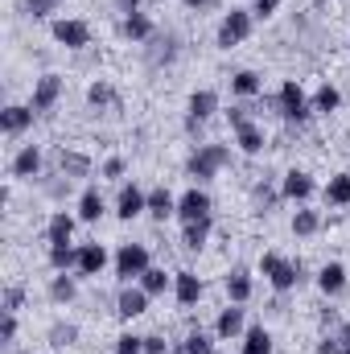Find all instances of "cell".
I'll list each match as a JSON object with an SVG mask.
<instances>
[{
	"label": "cell",
	"instance_id": "obj_1",
	"mask_svg": "<svg viewBox=\"0 0 350 354\" xmlns=\"http://www.w3.org/2000/svg\"><path fill=\"white\" fill-rule=\"evenodd\" d=\"M256 268H260V276L272 284V288H276V292H293V288L305 280V268L293 264V260H284L280 252H264Z\"/></svg>",
	"mask_w": 350,
	"mask_h": 354
},
{
	"label": "cell",
	"instance_id": "obj_2",
	"mask_svg": "<svg viewBox=\"0 0 350 354\" xmlns=\"http://www.w3.org/2000/svg\"><path fill=\"white\" fill-rule=\"evenodd\" d=\"M227 165H231V149L227 145H198L190 153V161H185V174L202 185V181H214V174L227 169Z\"/></svg>",
	"mask_w": 350,
	"mask_h": 354
},
{
	"label": "cell",
	"instance_id": "obj_3",
	"mask_svg": "<svg viewBox=\"0 0 350 354\" xmlns=\"http://www.w3.org/2000/svg\"><path fill=\"white\" fill-rule=\"evenodd\" d=\"M252 29H256L252 8H231V12H223V21H219L214 46H219V50H235V46H243V41L252 37Z\"/></svg>",
	"mask_w": 350,
	"mask_h": 354
},
{
	"label": "cell",
	"instance_id": "obj_4",
	"mask_svg": "<svg viewBox=\"0 0 350 354\" xmlns=\"http://www.w3.org/2000/svg\"><path fill=\"white\" fill-rule=\"evenodd\" d=\"M276 111L284 115V124H305L309 115H313V99L301 91V83L297 79H288V83H280V91H276Z\"/></svg>",
	"mask_w": 350,
	"mask_h": 354
},
{
	"label": "cell",
	"instance_id": "obj_5",
	"mask_svg": "<svg viewBox=\"0 0 350 354\" xmlns=\"http://www.w3.org/2000/svg\"><path fill=\"white\" fill-rule=\"evenodd\" d=\"M149 268H153V256H149L145 243H124V248L116 252V280H120V284L140 280Z\"/></svg>",
	"mask_w": 350,
	"mask_h": 354
},
{
	"label": "cell",
	"instance_id": "obj_6",
	"mask_svg": "<svg viewBox=\"0 0 350 354\" xmlns=\"http://www.w3.org/2000/svg\"><path fill=\"white\" fill-rule=\"evenodd\" d=\"M50 33H54V41L66 46V50H83V46H91V25L79 21V17H58V21L50 25Z\"/></svg>",
	"mask_w": 350,
	"mask_h": 354
},
{
	"label": "cell",
	"instance_id": "obj_7",
	"mask_svg": "<svg viewBox=\"0 0 350 354\" xmlns=\"http://www.w3.org/2000/svg\"><path fill=\"white\" fill-rule=\"evenodd\" d=\"M214 214V202L202 185H190L181 198H177V218L181 223H198V218H210Z\"/></svg>",
	"mask_w": 350,
	"mask_h": 354
},
{
	"label": "cell",
	"instance_id": "obj_8",
	"mask_svg": "<svg viewBox=\"0 0 350 354\" xmlns=\"http://www.w3.org/2000/svg\"><path fill=\"white\" fill-rule=\"evenodd\" d=\"M62 91H66V79L62 75H54V71H46L37 83H33V95H29V107L42 115V111H50L58 99H62Z\"/></svg>",
	"mask_w": 350,
	"mask_h": 354
},
{
	"label": "cell",
	"instance_id": "obj_9",
	"mask_svg": "<svg viewBox=\"0 0 350 354\" xmlns=\"http://www.w3.org/2000/svg\"><path fill=\"white\" fill-rule=\"evenodd\" d=\"M136 214H149V194L140 185H120V198H116V218L120 223H132Z\"/></svg>",
	"mask_w": 350,
	"mask_h": 354
},
{
	"label": "cell",
	"instance_id": "obj_10",
	"mask_svg": "<svg viewBox=\"0 0 350 354\" xmlns=\"http://www.w3.org/2000/svg\"><path fill=\"white\" fill-rule=\"evenodd\" d=\"M149 301H153V297H149L140 284H136V288H132V284H124V288H120V297H116V313H120L124 322H136L140 313H149Z\"/></svg>",
	"mask_w": 350,
	"mask_h": 354
},
{
	"label": "cell",
	"instance_id": "obj_11",
	"mask_svg": "<svg viewBox=\"0 0 350 354\" xmlns=\"http://www.w3.org/2000/svg\"><path fill=\"white\" fill-rule=\"evenodd\" d=\"M313 177L305 174V169H288V174L280 177V194H284V202H297V206H305L309 198H313Z\"/></svg>",
	"mask_w": 350,
	"mask_h": 354
},
{
	"label": "cell",
	"instance_id": "obj_12",
	"mask_svg": "<svg viewBox=\"0 0 350 354\" xmlns=\"http://www.w3.org/2000/svg\"><path fill=\"white\" fill-rule=\"evenodd\" d=\"M239 334H248L243 305H227V309L219 313V322H214V338H219V342H231V338H239Z\"/></svg>",
	"mask_w": 350,
	"mask_h": 354
},
{
	"label": "cell",
	"instance_id": "obj_13",
	"mask_svg": "<svg viewBox=\"0 0 350 354\" xmlns=\"http://www.w3.org/2000/svg\"><path fill=\"white\" fill-rule=\"evenodd\" d=\"M202 292H206V284H202V276L198 272H174V297L181 309H190V305H198L202 301Z\"/></svg>",
	"mask_w": 350,
	"mask_h": 354
},
{
	"label": "cell",
	"instance_id": "obj_14",
	"mask_svg": "<svg viewBox=\"0 0 350 354\" xmlns=\"http://www.w3.org/2000/svg\"><path fill=\"white\" fill-rule=\"evenodd\" d=\"M54 169H58V177H66V181L91 177V157L87 153H75V149H58L54 153Z\"/></svg>",
	"mask_w": 350,
	"mask_h": 354
},
{
	"label": "cell",
	"instance_id": "obj_15",
	"mask_svg": "<svg viewBox=\"0 0 350 354\" xmlns=\"http://www.w3.org/2000/svg\"><path fill=\"white\" fill-rule=\"evenodd\" d=\"M120 33H124L128 41L145 46V41H153L157 25H153V17H149V12H132V17H120Z\"/></svg>",
	"mask_w": 350,
	"mask_h": 354
},
{
	"label": "cell",
	"instance_id": "obj_16",
	"mask_svg": "<svg viewBox=\"0 0 350 354\" xmlns=\"http://www.w3.org/2000/svg\"><path fill=\"white\" fill-rule=\"evenodd\" d=\"M33 115H37V111H33L29 103H8V107L0 111V128H4V136H21V132L33 124Z\"/></svg>",
	"mask_w": 350,
	"mask_h": 354
},
{
	"label": "cell",
	"instance_id": "obj_17",
	"mask_svg": "<svg viewBox=\"0 0 350 354\" xmlns=\"http://www.w3.org/2000/svg\"><path fill=\"white\" fill-rule=\"evenodd\" d=\"M223 288H227L231 305H248V301H252V292H256V284H252V272H248V268H231V272H227V280H223Z\"/></svg>",
	"mask_w": 350,
	"mask_h": 354
},
{
	"label": "cell",
	"instance_id": "obj_18",
	"mask_svg": "<svg viewBox=\"0 0 350 354\" xmlns=\"http://www.w3.org/2000/svg\"><path fill=\"white\" fill-rule=\"evenodd\" d=\"M264 145H268V136H264V128L256 124V120H248V124L235 128V149H239L243 157H260Z\"/></svg>",
	"mask_w": 350,
	"mask_h": 354
},
{
	"label": "cell",
	"instance_id": "obj_19",
	"mask_svg": "<svg viewBox=\"0 0 350 354\" xmlns=\"http://www.w3.org/2000/svg\"><path fill=\"white\" fill-rule=\"evenodd\" d=\"M185 111H190V120L206 124V120H210V115L219 111V91H210V87L194 91V95H190V103H185Z\"/></svg>",
	"mask_w": 350,
	"mask_h": 354
},
{
	"label": "cell",
	"instance_id": "obj_20",
	"mask_svg": "<svg viewBox=\"0 0 350 354\" xmlns=\"http://www.w3.org/2000/svg\"><path fill=\"white\" fill-rule=\"evenodd\" d=\"M107 260H111V256H107L103 243H83V248H79V268H75V272H79V276H99V272L107 268Z\"/></svg>",
	"mask_w": 350,
	"mask_h": 354
},
{
	"label": "cell",
	"instance_id": "obj_21",
	"mask_svg": "<svg viewBox=\"0 0 350 354\" xmlns=\"http://www.w3.org/2000/svg\"><path fill=\"white\" fill-rule=\"evenodd\" d=\"M75 227H79V214L54 210V214H50V223H46V239H50V243H71Z\"/></svg>",
	"mask_w": 350,
	"mask_h": 354
},
{
	"label": "cell",
	"instance_id": "obj_22",
	"mask_svg": "<svg viewBox=\"0 0 350 354\" xmlns=\"http://www.w3.org/2000/svg\"><path fill=\"white\" fill-rule=\"evenodd\" d=\"M103 214H107V202H103L99 185H87V189L79 194V223H99Z\"/></svg>",
	"mask_w": 350,
	"mask_h": 354
},
{
	"label": "cell",
	"instance_id": "obj_23",
	"mask_svg": "<svg viewBox=\"0 0 350 354\" xmlns=\"http://www.w3.org/2000/svg\"><path fill=\"white\" fill-rule=\"evenodd\" d=\"M174 58H177L174 33H153V41H149V66H169Z\"/></svg>",
	"mask_w": 350,
	"mask_h": 354
},
{
	"label": "cell",
	"instance_id": "obj_24",
	"mask_svg": "<svg viewBox=\"0 0 350 354\" xmlns=\"http://www.w3.org/2000/svg\"><path fill=\"white\" fill-rule=\"evenodd\" d=\"M42 174V149L37 145H25L17 157H12V177H21V181H29V177Z\"/></svg>",
	"mask_w": 350,
	"mask_h": 354
},
{
	"label": "cell",
	"instance_id": "obj_25",
	"mask_svg": "<svg viewBox=\"0 0 350 354\" xmlns=\"http://www.w3.org/2000/svg\"><path fill=\"white\" fill-rule=\"evenodd\" d=\"M87 103L91 107H107V111H124V99H120V91L111 87V83H91L87 87Z\"/></svg>",
	"mask_w": 350,
	"mask_h": 354
},
{
	"label": "cell",
	"instance_id": "obj_26",
	"mask_svg": "<svg viewBox=\"0 0 350 354\" xmlns=\"http://www.w3.org/2000/svg\"><path fill=\"white\" fill-rule=\"evenodd\" d=\"M149 214H153L157 223H165V218H174V214H177V198L165 189V185L149 189Z\"/></svg>",
	"mask_w": 350,
	"mask_h": 354
},
{
	"label": "cell",
	"instance_id": "obj_27",
	"mask_svg": "<svg viewBox=\"0 0 350 354\" xmlns=\"http://www.w3.org/2000/svg\"><path fill=\"white\" fill-rule=\"evenodd\" d=\"M317 288L326 292V297H338L342 288H347V268L338 264H322V272H317Z\"/></svg>",
	"mask_w": 350,
	"mask_h": 354
},
{
	"label": "cell",
	"instance_id": "obj_28",
	"mask_svg": "<svg viewBox=\"0 0 350 354\" xmlns=\"http://www.w3.org/2000/svg\"><path fill=\"white\" fill-rule=\"evenodd\" d=\"M210 227H214V218L185 223V231H181V248H185V252H202V248H206V239H210Z\"/></svg>",
	"mask_w": 350,
	"mask_h": 354
},
{
	"label": "cell",
	"instance_id": "obj_29",
	"mask_svg": "<svg viewBox=\"0 0 350 354\" xmlns=\"http://www.w3.org/2000/svg\"><path fill=\"white\" fill-rule=\"evenodd\" d=\"M231 91H235L239 99H256V95H264V79L256 71H235V75H231Z\"/></svg>",
	"mask_w": 350,
	"mask_h": 354
},
{
	"label": "cell",
	"instance_id": "obj_30",
	"mask_svg": "<svg viewBox=\"0 0 350 354\" xmlns=\"http://www.w3.org/2000/svg\"><path fill=\"white\" fill-rule=\"evenodd\" d=\"M326 206H350V174H334L322 189Z\"/></svg>",
	"mask_w": 350,
	"mask_h": 354
},
{
	"label": "cell",
	"instance_id": "obj_31",
	"mask_svg": "<svg viewBox=\"0 0 350 354\" xmlns=\"http://www.w3.org/2000/svg\"><path fill=\"white\" fill-rule=\"evenodd\" d=\"M46 260H50L54 272H71V268H79V248H71V243H50Z\"/></svg>",
	"mask_w": 350,
	"mask_h": 354
},
{
	"label": "cell",
	"instance_id": "obj_32",
	"mask_svg": "<svg viewBox=\"0 0 350 354\" xmlns=\"http://www.w3.org/2000/svg\"><path fill=\"white\" fill-rule=\"evenodd\" d=\"M317 231H322V214L309 210V206H297V214H293V235L309 239V235H317Z\"/></svg>",
	"mask_w": 350,
	"mask_h": 354
},
{
	"label": "cell",
	"instance_id": "obj_33",
	"mask_svg": "<svg viewBox=\"0 0 350 354\" xmlns=\"http://www.w3.org/2000/svg\"><path fill=\"white\" fill-rule=\"evenodd\" d=\"M75 297H79V284H75V276L58 272V276L50 280V301H54V305H71Z\"/></svg>",
	"mask_w": 350,
	"mask_h": 354
},
{
	"label": "cell",
	"instance_id": "obj_34",
	"mask_svg": "<svg viewBox=\"0 0 350 354\" xmlns=\"http://www.w3.org/2000/svg\"><path fill=\"white\" fill-rule=\"evenodd\" d=\"M342 107V91L334 87V83H322L317 95H313V111H322V115H330V111H338Z\"/></svg>",
	"mask_w": 350,
	"mask_h": 354
},
{
	"label": "cell",
	"instance_id": "obj_35",
	"mask_svg": "<svg viewBox=\"0 0 350 354\" xmlns=\"http://www.w3.org/2000/svg\"><path fill=\"white\" fill-rule=\"evenodd\" d=\"M181 354H214V334L206 330H190L181 338Z\"/></svg>",
	"mask_w": 350,
	"mask_h": 354
},
{
	"label": "cell",
	"instance_id": "obj_36",
	"mask_svg": "<svg viewBox=\"0 0 350 354\" xmlns=\"http://www.w3.org/2000/svg\"><path fill=\"white\" fill-rule=\"evenodd\" d=\"M239 354H272V334H268L264 326H252V330L243 334V351Z\"/></svg>",
	"mask_w": 350,
	"mask_h": 354
},
{
	"label": "cell",
	"instance_id": "obj_37",
	"mask_svg": "<svg viewBox=\"0 0 350 354\" xmlns=\"http://www.w3.org/2000/svg\"><path fill=\"white\" fill-rule=\"evenodd\" d=\"M140 288H145L149 297H161L165 288H174V276H165V268H149V272L140 276Z\"/></svg>",
	"mask_w": 350,
	"mask_h": 354
},
{
	"label": "cell",
	"instance_id": "obj_38",
	"mask_svg": "<svg viewBox=\"0 0 350 354\" xmlns=\"http://www.w3.org/2000/svg\"><path fill=\"white\" fill-rule=\"evenodd\" d=\"M0 309H4V313L25 309V284H8V288H4V301H0Z\"/></svg>",
	"mask_w": 350,
	"mask_h": 354
},
{
	"label": "cell",
	"instance_id": "obj_39",
	"mask_svg": "<svg viewBox=\"0 0 350 354\" xmlns=\"http://www.w3.org/2000/svg\"><path fill=\"white\" fill-rule=\"evenodd\" d=\"M252 194H256V206H260L264 214H268V210H272V206H276V202H280V198H284V194H280V189H272V185H268V181H260V185H256V189H252Z\"/></svg>",
	"mask_w": 350,
	"mask_h": 354
},
{
	"label": "cell",
	"instance_id": "obj_40",
	"mask_svg": "<svg viewBox=\"0 0 350 354\" xmlns=\"http://www.w3.org/2000/svg\"><path fill=\"white\" fill-rule=\"evenodd\" d=\"M75 338H79V326H62V322H58V326L50 330V346H71Z\"/></svg>",
	"mask_w": 350,
	"mask_h": 354
},
{
	"label": "cell",
	"instance_id": "obj_41",
	"mask_svg": "<svg viewBox=\"0 0 350 354\" xmlns=\"http://www.w3.org/2000/svg\"><path fill=\"white\" fill-rule=\"evenodd\" d=\"M116 354H145V338L140 334H120L116 338Z\"/></svg>",
	"mask_w": 350,
	"mask_h": 354
},
{
	"label": "cell",
	"instance_id": "obj_42",
	"mask_svg": "<svg viewBox=\"0 0 350 354\" xmlns=\"http://www.w3.org/2000/svg\"><path fill=\"white\" fill-rule=\"evenodd\" d=\"M276 8H280V0H252V17H256V21L276 17Z\"/></svg>",
	"mask_w": 350,
	"mask_h": 354
},
{
	"label": "cell",
	"instance_id": "obj_43",
	"mask_svg": "<svg viewBox=\"0 0 350 354\" xmlns=\"http://www.w3.org/2000/svg\"><path fill=\"white\" fill-rule=\"evenodd\" d=\"M17 342V313H4V326H0V346H12Z\"/></svg>",
	"mask_w": 350,
	"mask_h": 354
},
{
	"label": "cell",
	"instance_id": "obj_44",
	"mask_svg": "<svg viewBox=\"0 0 350 354\" xmlns=\"http://www.w3.org/2000/svg\"><path fill=\"white\" fill-rule=\"evenodd\" d=\"M124 169H128V161H124V157H107V161H103V177H111V181H120Z\"/></svg>",
	"mask_w": 350,
	"mask_h": 354
},
{
	"label": "cell",
	"instance_id": "obj_45",
	"mask_svg": "<svg viewBox=\"0 0 350 354\" xmlns=\"http://www.w3.org/2000/svg\"><path fill=\"white\" fill-rule=\"evenodd\" d=\"M145 354H174L161 334H145Z\"/></svg>",
	"mask_w": 350,
	"mask_h": 354
},
{
	"label": "cell",
	"instance_id": "obj_46",
	"mask_svg": "<svg viewBox=\"0 0 350 354\" xmlns=\"http://www.w3.org/2000/svg\"><path fill=\"white\" fill-rule=\"evenodd\" d=\"M25 8H29V17H46L58 8V0H25Z\"/></svg>",
	"mask_w": 350,
	"mask_h": 354
},
{
	"label": "cell",
	"instance_id": "obj_47",
	"mask_svg": "<svg viewBox=\"0 0 350 354\" xmlns=\"http://www.w3.org/2000/svg\"><path fill=\"white\" fill-rule=\"evenodd\" d=\"M252 107H243V103H235V107H227V120H231V128H239V124H248L252 115H248Z\"/></svg>",
	"mask_w": 350,
	"mask_h": 354
},
{
	"label": "cell",
	"instance_id": "obj_48",
	"mask_svg": "<svg viewBox=\"0 0 350 354\" xmlns=\"http://www.w3.org/2000/svg\"><path fill=\"white\" fill-rule=\"evenodd\" d=\"M317 354H342V338H338V334H326V338L317 342Z\"/></svg>",
	"mask_w": 350,
	"mask_h": 354
},
{
	"label": "cell",
	"instance_id": "obj_49",
	"mask_svg": "<svg viewBox=\"0 0 350 354\" xmlns=\"http://www.w3.org/2000/svg\"><path fill=\"white\" fill-rule=\"evenodd\" d=\"M111 4H116V12H120V17H132V12H140V4H145V0H111Z\"/></svg>",
	"mask_w": 350,
	"mask_h": 354
},
{
	"label": "cell",
	"instance_id": "obj_50",
	"mask_svg": "<svg viewBox=\"0 0 350 354\" xmlns=\"http://www.w3.org/2000/svg\"><path fill=\"white\" fill-rule=\"evenodd\" d=\"M338 338H342V354H350V322H342V330H338Z\"/></svg>",
	"mask_w": 350,
	"mask_h": 354
},
{
	"label": "cell",
	"instance_id": "obj_51",
	"mask_svg": "<svg viewBox=\"0 0 350 354\" xmlns=\"http://www.w3.org/2000/svg\"><path fill=\"white\" fill-rule=\"evenodd\" d=\"M317 322H322V326H334V322H338V313H334V309H322V317H317Z\"/></svg>",
	"mask_w": 350,
	"mask_h": 354
},
{
	"label": "cell",
	"instance_id": "obj_52",
	"mask_svg": "<svg viewBox=\"0 0 350 354\" xmlns=\"http://www.w3.org/2000/svg\"><path fill=\"white\" fill-rule=\"evenodd\" d=\"M181 4H185V8H206L210 0H181Z\"/></svg>",
	"mask_w": 350,
	"mask_h": 354
},
{
	"label": "cell",
	"instance_id": "obj_53",
	"mask_svg": "<svg viewBox=\"0 0 350 354\" xmlns=\"http://www.w3.org/2000/svg\"><path fill=\"white\" fill-rule=\"evenodd\" d=\"M145 4H161V0H145Z\"/></svg>",
	"mask_w": 350,
	"mask_h": 354
}]
</instances>
